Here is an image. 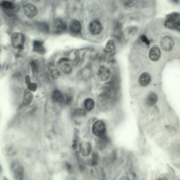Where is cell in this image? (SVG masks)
<instances>
[{
  "mask_svg": "<svg viewBox=\"0 0 180 180\" xmlns=\"http://www.w3.org/2000/svg\"><path fill=\"white\" fill-rule=\"evenodd\" d=\"M164 25L168 29H175L178 21L180 19V14L178 12H172L166 16Z\"/></svg>",
  "mask_w": 180,
  "mask_h": 180,
  "instance_id": "1",
  "label": "cell"
},
{
  "mask_svg": "<svg viewBox=\"0 0 180 180\" xmlns=\"http://www.w3.org/2000/svg\"><path fill=\"white\" fill-rule=\"evenodd\" d=\"M92 131L94 135L99 137L106 135V123L102 120H97L93 125Z\"/></svg>",
  "mask_w": 180,
  "mask_h": 180,
  "instance_id": "2",
  "label": "cell"
},
{
  "mask_svg": "<svg viewBox=\"0 0 180 180\" xmlns=\"http://www.w3.org/2000/svg\"><path fill=\"white\" fill-rule=\"evenodd\" d=\"M11 42L14 48L22 49L25 44V36L21 33H13L11 37Z\"/></svg>",
  "mask_w": 180,
  "mask_h": 180,
  "instance_id": "3",
  "label": "cell"
},
{
  "mask_svg": "<svg viewBox=\"0 0 180 180\" xmlns=\"http://www.w3.org/2000/svg\"><path fill=\"white\" fill-rule=\"evenodd\" d=\"M161 47L165 51H170L173 49L174 46V41L173 38L170 36H165L161 39Z\"/></svg>",
  "mask_w": 180,
  "mask_h": 180,
  "instance_id": "4",
  "label": "cell"
},
{
  "mask_svg": "<svg viewBox=\"0 0 180 180\" xmlns=\"http://www.w3.org/2000/svg\"><path fill=\"white\" fill-rule=\"evenodd\" d=\"M97 76L102 81H106L111 76V71L109 68L105 66H101L97 71Z\"/></svg>",
  "mask_w": 180,
  "mask_h": 180,
  "instance_id": "5",
  "label": "cell"
},
{
  "mask_svg": "<svg viewBox=\"0 0 180 180\" xmlns=\"http://www.w3.org/2000/svg\"><path fill=\"white\" fill-rule=\"evenodd\" d=\"M54 31L56 34H60L65 31L67 26L65 23L61 20L56 19L53 23Z\"/></svg>",
  "mask_w": 180,
  "mask_h": 180,
  "instance_id": "6",
  "label": "cell"
},
{
  "mask_svg": "<svg viewBox=\"0 0 180 180\" xmlns=\"http://www.w3.org/2000/svg\"><path fill=\"white\" fill-rule=\"evenodd\" d=\"M12 172L14 178L16 180H22L24 177L23 168L19 163H16L12 166Z\"/></svg>",
  "mask_w": 180,
  "mask_h": 180,
  "instance_id": "7",
  "label": "cell"
},
{
  "mask_svg": "<svg viewBox=\"0 0 180 180\" xmlns=\"http://www.w3.org/2000/svg\"><path fill=\"white\" fill-rule=\"evenodd\" d=\"M24 13L27 17L31 19L36 16L38 13V10L34 5L31 3H28L24 7Z\"/></svg>",
  "mask_w": 180,
  "mask_h": 180,
  "instance_id": "8",
  "label": "cell"
},
{
  "mask_svg": "<svg viewBox=\"0 0 180 180\" xmlns=\"http://www.w3.org/2000/svg\"><path fill=\"white\" fill-rule=\"evenodd\" d=\"M89 29L92 34L98 35L102 32V26L99 21L95 20L90 23Z\"/></svg>",
  "mask_w": 180,
  "mask_h": 180,
  "instance_id": "9",
  "label": "cell"
},
{
  "mask_svg": "<svg viewBox=\"0 0 180 180\" xmlns=\"http://www.w3.org/2000/svg\"><path fill=\"white\" fill-rule=\"evenodd\" d=\"M161 50L158 47H153L149 52V57L151 61H158L161 57Z\"/></svg>",
  "mask_w": 180,
  "mask_h": 180,
  "instance_id": "10",
  "label": "cell"
},
{
  "mask_svg": "<svg viewBox=\"0 0 180 180\" xmlns=\"http://www.w3.org/2000/svg\"><path fill=\"white\" fill-rule=\"evenodd\" d=\"M104 52L110 56H115L116 52V49L115 42L113 40H110L107 41L104 49Z\"/></svg>",
  "mask_w": 180,
  "mask_h": 180,
  "instance_id": "11",
  "label": "cell"
},
{
  "mask_svg": "<svg viewBox=\"0 0 180 180\" xmlns=\"http://www.w3.org/2000/svg\"><path fill=\"white\" fill-rule=\"evenodd\" d=\"M79 148L81 154L84 156L89 155L92 150L91 144L88 142L85 141H83L80 143Z\"/></svg>",
  "mask_w": 180,
  "mask_h": 180,
  "instance_id": "12",
  "label": "cell"
},
{
  "mask_svg": "<svg viewBox=\"0 0 180 180\" xmlns=\"http://www.w3.org/2000/svg\"><path fill=\"white\" fill-rule=\"evenodd\" d=\"M33 52L40 54H43L45 53L46 51L45 47H44L43 42L39 40H35L33 42Z\"/></svg>",
  "mask_w": 180,
  "mask_h": 180,
  "instance_id": "13",
  "label": "cell"
},
{
  "mask_svg": "<svg viewBox=\"0 0 180 180\" xmlns=\"http://www.w3.org/2000/svg\"><path fill=\"white\" fill-rule=\"evenodd\" d=\"M70 30L74 34L80 33L81 31L82 25L81 23L78 20H73L70 24Z\"/></svg>",
  "mask_w": 180,
  "mask_h": 180,
  "instance_id": "14",
  "label": "cell"
},
{
  "mask_svg": "<svg viewBox=\"0 0 180 180\" xmlns=\"http://www.w3.org/2000/svg\"><path fill=\"white\" fill-rule=\"evenodd\" d=\"M139 81L142 87H146L151 82V75L147 72L142 73L139 78Z\"/></svg>",
  "mask_w": 180,
  "mask_h": 180,
  "instance_id": "15",
  "label": "cell"
},
{
  "mask_svg": "<svg viewBox=\"0 0 180 180\" xmlns=\"http://www.w3.org/2000/svg\"><path fill=\"white\" fill-rule=\"evenodd\" d=\"M33 94L32 93V92L28 90L25 89L23 93V104L24 106H28L31 103L32 101L33 100Z\"/></svg>",
  "mask_w": 180,
  "mask_h": 180,
  "instance_id": "16",
  "label": "cell"
},
{
  "mask_svg": "<svg viewBox=\"0 0 180 180\" xmlns=\"http://www.w3.org/2000/svg\"><path fill=\"white\" fill-rule=\"evenodd\" d=\"M52 99L54 102L57 103L64 102V95L59 90L54 91L52 93Z\"/></svg>",
  "mask_w": 180,
  "mask_h": 180,
  "instance_id": "17",
  "label": "cell"
},
{
  "mask_svg": "<svg viewBox=\"0 0 180 180\" xmlns=\"http://www.w3.org/2000/svg\"><path fill=\"white\" fill-rule=\"evenodd\" d=\"M1 5L4 9L7 10L13 11L15 12H17L18 11L19 7H17V5H15L11 2L7 1H3L1 3Z\"/></svg>",
  "mask_w": 180,
  "mask_h": 180,
  "instance_id": "18",
  "label": "cell"
},
{
  "mask_svg": "<svg viewBox=\"0 0 180 180\" xmlns=\"http://www.w3.org/2000/svg\"><path fill=\"white\" fill-rule=\"evenodd\" d=\"M158 101V97L155 93H151L149 94L146 99V103L147 106H154L157 102Z\"/></svg>",
  "mask_w": 180,
  "mask_h": 180,
  "instance_id": "19",
  "label": "cell"
},
{
  "mask_svg": "<svg viewBox=\"0 0 180 180\" xmlns=\"http://www.w3.org/2000/svg\"><path fill=\"white\" fill-rule=\"evenodd\" d=\"M84 107L87 111L90 112L93 109L95 106V102L93 99L91 98H87L84 101Z\"/></svg>",
  "mask_w": 180,
  "mask_h": 180,
  "instance_id": "20",
  "label": "cell"
},
{
  "mask_svg": "<svg viewBox=\"0 0 180 180\" xmlns=\"http://www.w3.org/2000/svg\"><path fill=\"white\" fill-rule=\"evenodd\" d=\"M25 83H26L28 90L31 92H35L38 88V85L35 83H33L31 81V79L29 76H27L25 78Z\"/></svg>",
  "mask_w": 180,
  "mask_h": 180,
  "instance_id": "21",
  "label": "cell"
},
{
  "mask_svg": "<svg viewBox=\"0 0 180 180\" xmlns=\"http://www.w3.org/2000/svg\"><path fill=\"white\" fill-rule=\"evenodd\" d=\"M51 75L53 80H56L60 76V73L57 70H52L51 72Z\"/></svg>",
  "mask_w": 180,
  "mask_h": 180,
  "instance_id": "22",
  "label": "cell"
},
{
  "mask_svg": "<svg viewBox=\"0 0 180 180\" xmlns=\"http://www.w3.org/2000/svg\"><path fill=\"white\" fill-rule=\"evenodd\" d=\"M85 115H86V112L84 110L78 109L75 110L73 113V116H84Z\"/></svg>",
  "mask_w": 180,
  "mask_h": 180,
  "instance_id": "23",
  "label": "cell"
},
{
  "mask_svg": "<svg viewBox=\"0 0 180 180\" xmlns=\"http://www.w3.org/2000/svg\"><path fill=\"white\" fill-rule=\"evenodd\" d=\"M31 66L33 72L37 73V72L38 71V65L37 62L35 61H32Z\"/></svg>",
  "mask_w": 180,
  "mask_h": 180,
  "instance_id": "24",
  "label": "cell"
},
{
  "mask_svg": "<svg viewBox=\"0 0 180 180\" xmlns=\"http://www.w3.org/2000/svg\"><path fill=\"white\" fill-rule=\"evenodd\" d=\"M72 100V97L70 95H64V103L65 104H69Z\"/></svg>",
  "mask_w": 180,
  "mask_h": 180,
  "instance_id": "25",
  "label": "cell"
},
{
  "mask_svg": "<svg viewBox=\"0 0 180 180\" xmlns=\"http://www.w3.org/2000/svg\"><path fill=\"white\" fill-rule=\"evenodd\" d=\"M140 39L142 42H143L144 43L146 44V45H150V42L149 41V39L147 38V37H146L145 35H142L140 37Z\"/></svg>",
  "mask_w": 180,
  "mask_h": 180,
  "instance_id": "26",
  "label": "cell"
},
{
  "mask_svg": "<svg viewBox=\"0 0 180 180\" xmlns=\"http://www.w3.org/2000/svg\"><path fill=\"white\" fill-rule=\"evenodd\" d=\"M40 28L44 32H47L49 29V26L45 24L44 23H43L40 25Z\"/></svg>",
  "mask_w": 180,
  "mask_h": 180,
  "instance_id": "27",
  "label": "cell"
},
{
  "mask_svg": "<svg viewBox=\"0 0 180 180\" xmlns=\"http://www.w3.org/2000/svg\"><path fill=\"white\" fill-rule=\"evenodd\" d=\"M63 70L66 73H70L71 71V66L69 64H65V65L64 66V68H63Z\"/></svg>",
  "mask_w": 180,
  "mask_h": 180,
  "instance_id": "28",
  "label": "cell"
},
{
  "mask_svg": "<svg viewBox=\"0 0 180 180\" xmlns=\"http://www.w3.org/2000/svg\"><path fill=\"white\" fill-rule=\"evenodd\" d=\"M121 1L123 4L126 5V6L130 5L132 3V2L133 1V0H121Z\"/></svg>",
  "mask_w": 180,
  "mask_h": 180,
  "instance_id": "29",
  "label": "cell"
},
{
  "mask_svg": "<svg viewBox=\"0 0 180 180\" xmlns=\"http://www.w3.org/2000/svg\"><path fill=\"white\" fill-rule=\"evenodd\" d=\"M97 155L94 154L92 157V164H93V165L95 164L96 163H97Z\"/></svg>",
  "mask_w": 180,
  "mask_h": 180,
  "instance_id": "30",
  "label": "cell"
},
{
  "mask_svg": "<svg viewBox=\"0 0 180 180\" xmlns=\"http://www.w3.org/2000/svg\"><path fill=\"white\" fill-rule=\"evenodd\" d=\"M175 29L178 30V31H180V19L178 21L177 23V25H176V28Z\"/></svg>",
  "mask_w": 180,
  "mask_h": 180,
  "instance_id": "31",
  "label": "cell"
},
{
  "mask_svg": "<svg viewBox=\"0 0 180 180\" xmlns=\"http://www.w3.org/2000/svg\"><path fill=\"white\" fill-rule=\"evenodd\" d=\"M68 61H69V59L68 58H62V59L60 60V61H59V63H61L64 62Z\"/></svg>",
  "mask_w": 180,
  "mask_h": 180,
  "instance_id": "32",
  "label": "cell"
},
{
  "mask_svg": "<svg viewBox=\"0 0 180 180\" xmlns=\"http://www.w3.org/2000/svg\"><path fill=\"white\" fill-rule=\"evenodd\" d=\"M171 1L172 2L175 4L178 3V2H179V0H171Z\"/></svg>",
  "mask_w": 180,
  "mask_h": 180,
  "instance_id": "33",
  "label": "cell"
},
{
  "mask_svg": "<svg viewBox=\"0 0 180 180\" xmlns=\"http://www.w3.org/2000/svg\"><path fill=\"white\" fill-rule=\"evenodd\" d=\"M158 180H168V179H167L166 178H164V177H163V178H159V179Z\"/></svg>",
  "mask_w": 180,
  "mask_h": 180,
  "instance_id": "34",
  "label": "cell"
}]
</instances>
